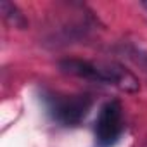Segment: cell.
<instances>
[{"label":"cell","instance_id":"1","mask_svg":"<svg viewBox=\"0 0 147 147\" xmlns=\"http://www.w3.org/2000/svg\"><path fill=\"white\" fill-rule=\"evenodd\" d=\"M59 69L66 75L99 82L106 85H114L119 90L125 92H137L138 90V80L131 71H128L125 66L116 62H106V64H95L83 59H62L59 62Z\"/></svg>","mask_w":147,"mask_h":147},{"label":"cell","instance_id":"2","mask_svg":"<svg viewBox=\"0 0 147 147\" xmlns=\"http://www.w3.org/2000/svg\"><path fill=\"white\" fill-rule=\"evenodd\" d=\"M92 107V99L88 95H66L50 97L49 111L52 118L66 126H75L85 119Z\"/></svg>","mask_w":147,"mask_h":147},{"label":"cell","instance_id":"3","mask_svg":"<svg viewBox=\"0 0 147 147\" xmlns=\"http://www.w3.org/2000/svg\"><path fill=\"white\" fill-rule=\"evenodd\" d=\"M123 131V109L118 100L107 102L95 123V142L99 147H111L119 140Z\"/></svg>","mask_w":147,"mask_h":147},{"label":"cell","instance_id":"4","mask_svg":"<svg viewBox=\"0 0 147 147\" xmlns=\"http://www.w3.org/2000/svg\"><path fill=\"white\" fill-rule=\"evenodd\" d=\"M0 11H2L4 19H5L11 26L19 28V30L28 28V19H26V18H24V14L18 9V5H14L12 2L2 0V2H0Z\"/></svg>","mask_w":147,"mask_h":147},{"label":"cell","instance_id":"5","mask_svg":"<svg viewBox=\"0 0 147 147\" xmlns=\"http://www.w3.org/2000/svg\"><path fill=\"white\" fill-rule=\"evenodd\" d=\"M130 57L147 71V54H144V52H140V50H131V52H130Z\"/></svg>","mask_w":147,"mask_h":147},{"label":"cell","instance_id":"6","mask_svg":"<svg viewBox=\"0 0 147 147\" xmlns=\"http://www.w3.org/2000/svg\"><path fill=\"white\" fill-rule=\"evenodd\" d=\"M142 7H144V9L147 11V2H142Z\"/></svg>","mask_w":147,"mask_h":147}]
</instances>
